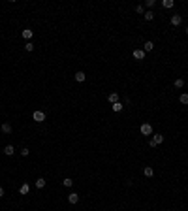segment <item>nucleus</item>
Segmentation results:
<instances>
[{"mask_svg":"<svg viewBox=\"0 0 188 211\" xmlns=\"http://www.w3.org/2000/svg\"><path fill=\"white\" fill-rule=\"evenodd\" d=\"M135 11H137V13H139V15H141V13H143V15H145V6H141V4H139V6H137V8H135Z\"/></svg>","mask_w":188,"mask_h":211,"instance_id":"obj_23","label":"nucleus"},{"mask_svg":"<svg viewBox=\"0 0 188 211\" xmlns=\"http://www.w3.org/2000/svg\"><path fill=\"white\" fill-rule=\"evenodd\" d=\"M143 173H145V177H152V175H154V170H152L151 166H147V168L143 170Z\"/></svg>","mask_w":188,"mask_h":211,"instance_id":"obj_16","label":"nucleus"},{"mask_svg":"<svg viewBox=\"0 0 188 211\" xmlns=\"http://www.w3.org/2000/svg\"><path fill=\"white\" fill-rule=\"evenodd\" d=\"M28 153H30V151H28L27 147H25V149H21V155H23V157H28Z\"/></svg>","mask_w":188,"mask_h":211,"instance_id":"obj_25","label":"nucleus"},{"mask_svg":"<svg viewBox=\"0 0 188 211\" xmlns=\"http://www.w3.org/2000/svg\"><path fill=\"white\" fill-rule=\"evenodd\" d=\"M175 87H177V89H183V87H184V79H175Z\"/></svg>","mask_w":188,"mask_h":211,"instance_id":"obj_20","label":"nucleus"},{"mask_svg":"<svg viewBox=\"0 0 188 211\" xmlns=\"http://www.w3.org/2000/svg\"><path fill=\"white\" fill-rule=\"evenodd\" d=\"M34 185H36V189H43V187H45V179H43V177H38V179L34 181Z\"/></svg>","mask_w":188,"mask_h":211,"instance_id":"obj_13","label":"nucleus"},{"mask_svg":"<svg viewBox=\"0 0 188 211\" xmlns=\"http://www.w3.org/2000/svg\"><path fill=\"white\" fill-rule=\"evenodd\" d=\"M186 34H188V27H186Z\"/></svg>","mask_w":188,"mask_h":211,"instance_id":"obj_27","label":"nucleus"},{"mask_svg":"<svg viewBox=\"0 0 188 211\" xmlns=\"http://www.w3.org/2000/svg\"><path fill=\"white\" fill-rule=\"evenodd\" d=\"M32 36H34V32H32V28H25V30H23V38H25V40H30Z\"/></svg>","mask_w":188,"mask_h":211,"instance_id":"obj_10","label":"nucleus"},{"mask_svg":"<svg viewBox=\"0 0 188 211\" xmlns=\"http://www.w3.org/2000/svg\"><path fill=\"white\" fill-rule=\"evenodd\" d=\"M107 102H111V104H117V102H119V92H111V94L107 96Z\"/></svg>","mask_w":188,"mask_h":211,"instance_id":"obj_11","label":"nucleus"},{"mask_svg":"<svg viewBox=\"0 0 188 211\" xmlns=\"http://www.w3.org/2000/svg\"><path fill=\"white\" fill-rule=\"evenodd\" d=\"M162 141H164V136H162V134H154V138H151L149 143H151V147H156V145H160Z\"/></svg>","mask_w":188,"mask_h":211,"instance_id":"obj_2","label":"nucleus"},{"mask_svg":"<svg viewBox=\"0 0 188 211\" xmlns=\"http://www.w3.org/2000/svg\"><path fill=\"white\" fill-rule=\"evenodd\" d=\"M32 119H34L36 123H43L45 121V113L43 111H34L32 113Z\"/></svg>","mask_w":188,"mask_h":211,"instance_id":"obj_3","label":"nucleus"},{"mask_svg":"<svg viewBox=\"0 0 188 211\" xmlns=\"http://www.w3.org/2000/svg\"><path fill=\"white\" fill-rule=\"evenodd\" d=\"M181 23H183V17H181V15H173V17H171V25H173V27H179Z\"/></svg>","mask_w":188,"mask_h":211,"instance_id":"obj_7","label":"nucleus"},{"mask_svg":"<svg viewBox=\"0 0 188 211\" xmlns=\"http://www.w3.org/2000/svg\"><path fill=\"white\" fill-rule=\"evenodd\" d=\"M62 185H64V187H72V185H73V181L70 179V177H66V179L62 181Z\"/></svg>","mask_w":188,"mask_h":211,"instance_id":"obj_22","label":"nucleus"},{"mask_svg":"<svg viewBox=\"0 0 188 211\" xmlns=\"http://www.w3.org/2000/svg\"><path fill=\"white\" fill-rule=\"evenodd\" d=\"M68 202H70V204H77V202H79V194H77V192H70V194H68Z\"/></svg>","mask_w":188,"mask_h":211,"instance_id":"obj_4","label":"nucleus"},{"mask_svg":"<svg viewBox=\"0 0 188 211\" xmlns=\"http://www.w3.org/2000/svg\"><path fill=\"white\" fill-rule=\"evenodd\" d=\"M162 6L169 9V8H173V6H175V2H173V0H162Z\"/></svg>","mask_w":188,"mask_h":211,"instance_id":"obj_15","label":"nucleus"},{"mask_svg":"<svg viewBox=\"0 0 188 211\" xmlns=\"http://www.w3.org/2000/svg\"><path fill=\"white\" fill-rule=\"evenodd\" d=\"M28 190H30V185H28V183H23L21 189H19V192H21V194H28Z\"/></svg>","mask_w":188,"mask_h":211,"instance_id":"obj_14","label":"nucleus"},{"mask_svg":"<svg viewBox=\"0 0 188 211\" xmlns=\"http://www.w3.org/2000/svg\"><path fill=\"white\" fill-rule=\"evenodd\" d=\"M134 58H135V60H143V58H145V51L143 49H135L134 51Z\"/></svg>","mask_w":188,"mask_h":211,"instance_id":"obj_5","label":"nucleus"},{"mask_svg":"<svg viewBox=\"0 0 188 211\" xmlns=\"http://www.w3.org/2000/svg\"><path fill=\"white\" fill-rule=\"evenodd\" d=\"M73 77H75V81H77V83H83V81L87 79L85 72H77V74H75V76H73Z\"/></svg>","mask_w":188,"mask_h":211,"instance_id":"obj_9","label":"nucleus"},{"mask_svg":"<svg viewBox=\"0 0 188 211\" xmlns=\"http://www.w3.org/2000/svg\"><path fill=\"white\" fill-rule=\"evenodd\" d=\"M145 6H147V8H149V9H151V8H152V6H154V0H147V2H145Z\"/></svg>","mask_w":188,"mask_h":211,"instance_id":"obj_24","label":"nucleus"},{"mask_svg":"<svg viewBox=\"0 0 188 211\" xmlns=\"http://www.w3.org/2000/svg\"><path fill=\"white\" fill-rule=\"evenodd\" d=\"M139 132H141L143 136H151L152 134V126L149 125V123H143V125L139 126Z\"/></svg>","mask_w":188,"mask_h":211,"instance_id":"obj_1","label":"nucleus"},{"mask_svg":"<svg viewBox=\"0 0 188 211\" xmlns=\"http://www.w3.org/2000/svg\"><path fill=\"white\" fill-rule=\"evenodd\" d=\"M4 196V187H0V198Z\"/></svg>","mask_w":188,"mask_h":211,"instance_id":"obj_26","label":"nucleus"},{"mask_svg":"<svg viewBox=\"0 0 188 211\" xmlns=\"http://www.w3.org/2000/svg\"><path fill=\"white\" fill-rule=\"evenodd\" d=\"M13 153H15V147H13V145H6V147H4V155H6V157H11Z\"/></svg>","mask_w":188,"mask_h":211,"instance_id":"obj_8","label":"nucleus"},{"mask_svg":"<svg viewBox=\"0 0 188 211\" xmlns=\"http://www.w3.org/2000/svg\"><path fill=\"white\" fill-rule=\"evenodd\" d=\"M0 130L4 132V134H11V125H9V123H2Z\"/></svg>","mask_w":188,"mask_h":211,"instance_id":"obj_6","label":"nucleus"},{"mask_svg":"<svg viewBox=\"0 0 188 211\" xmlns=\"http://www.w3.org/2000/svg\"><path fill=\"white\" fill-rule=\"evenodd\" d=\"M25 49H27V51H34V44H32V42H27V44H25Z\"/></svg>","mask_w":188,"mask_h":211,"instance_id":"obj_21","label":"nucleus"},{"mask_svg":"<svg viewBox=\"0 0 188 211\" xmlns=\"http://www.w3.org/2000/svg\"><path fill=\"white\" fill-rule=\"evenodd\" d=\"M154 49V44H152V42H145L143 44V51L145 53H149V51H152Z\"/></svg>","mask_w":188,"mask_h":211,"instance_id":"obj_12","label":"nucleus"},{"mask_svg":"<svg viewBox=\"0 0 188 211\" xmlns=\"http://www.w3.org/2000/svg\"><path fill=\"white\" fill-rule=\"evenodd\" d=\"M145 19H147V21H152V19H154V11H151V9L145 11Z\"/></svg>","mask_w":188,"mask_h":211,"instance_id":"obj_18","label":"nucleus"},{"mask_svg":"<svg viewBox=\"0 0 188 211\" xmlns=\"http://www.w3.org/2000/svg\"><path fill=\"white\" fill-rule=\"evenodd\" d=\"M124 108V104H121V102H117V104H113V111H121V109Z\"/></svg>","mask_w":188,"mask_h":211,"instance_id":"obj_19","label":"nucleus"},{"mask_svg":"<svg viewBox=\"0 0 188 211\" xmlns=\"http://www.w3.org/2000/svg\"><path fill=\"white\" fill-rule=\"evenodd\" d=\"M179 102L184 104V106H188V94H186V92H183V94L179 96Z\"/></svg>","mask_w":188,"mask_h":211,"instance_id":"obj_17","label":"nucleus"}]
</instances>
